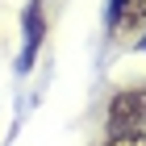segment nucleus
Returning a JSON list of instances; mask_svg holds the SVG:
<instances>
[{
    "mask_svg": "<svg viewBox=\"0 0 146 146\" xmlns=\"http://www.w3.org/2000/svg\"><path fill=\"white\" fill-rule=\"evenodd\" d=\"M113 4H121V0H113Z\"/></svg>",
    "mask_w": 146,
    "mask_h": 146,
    "instance_id": "obj_6",
    "label": "nucleus"
},
{
    "mask_svg": "<svg viewBox=\"0 0 146 146\" xmlns=\"http://www.w3.org/2000/svg\"><path fill=\"white\" fill-rule=\"evenodd\" d=\"M104 146H146V129L142 134H117V138H109Z\"/></svg>",
    "mask_w": 146,
    "mask_h": 146,
    "instance_id": "obj_4",
    "label": "nucleus"
},
{
    "mask_svg": "<svg viewBox=\"0 0 146 146\" xmlns=\"http://www.w3.org/2000/svg\"><path fill=\"white\" fill-rule=\"evenodd\" d=\"M142 50H146V38H142Z\"/></svg>",
    "mask_w": 146,
    "mask_h": 146,
    "instance_id": "obj_5",
    "label": "nucleus"
},
{
    "mask_svg": "<svg viewBox=\"0 0 146 146\" xmlns=\"http://www.w3.org/2000/svg\"><path fill=\"white\" fill-rule=\"evenodd\" d=\"M109 29L117 38H138L146 34V0H121L109 9Z\"/></svg>",
    "mask_w": 146,
    "mask_h": 146,
    "instance_id": "obj_2",
    "label": "nucleus"
},
{
    "mask_svg": "<svg viewBox=\"0 0 146 146\" xmlns=\"http://www.w3.org/2000/svg\"><path fill=\"white\" fill-rule=\"evenodd\" d=\"M104 129H109V138H117V134H142L146 129V84H134V88L117 92V96L109 100Z\"/></svg>",
    "mask_w": 146,
    "mask_h": 146,
    "instance_id": "obj_1",
    "label": "nucleus"
},
{
    "mask_svg": "<svg viewBox=\"0 0 146 146\" xmlns=\"http://www.w3.org/2000/svg\"><path fill=\"white\" fill-rule=\"evenodd\" d=\"M25 21H29V38H25V67L34 63V54H38V46H42V29H46V21H42V4H29V13H25Z\"/></svg>",
    "mask_w": 146,
    "mask_h": 146,
    "instance_id": "obj_3",
    "label": "nucleus"
}]
</instances>
